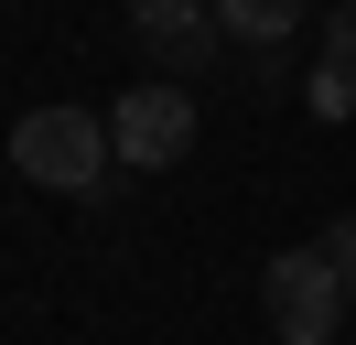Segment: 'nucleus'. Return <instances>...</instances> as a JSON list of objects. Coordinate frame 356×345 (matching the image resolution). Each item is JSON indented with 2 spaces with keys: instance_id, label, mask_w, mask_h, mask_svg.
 Masks as SVG:
<instances>
[{
  "instance_id": "f257e3e1",
  "label": "nucleus",
  "mask_w": 356,
  "mask_h": 345,
  "mask_svg": "<svg viewBox=\"0 0 356 345\" xmlns=\"http://www.w3.org/2000/svg\"><path fill=\"white\" fill-rule=\"evenodd\" d=\"M11 162L44 194H97L108 184V108H33L11 129Z\"/></svg>"
},
{
  "instance_id": "f03ea898",
  "label": "nucleus",
  "mask_w": 356,
  "mask_h": 345,
  "mask_svg": "<svg viewBox=\"0 0 356 345\" xmlns=\"http://www.w3.org/2000/svg\"><path fill=\"white\" fill-rule=\"evenodd\" d=\"M259 302H270V335L281 345H324L334 313H346V270H334L324 248H281L259 270Z\"/></svg>"
},
{
  "instance_id": "7ed1b4c3",
  "label": "nucleus",
  "mask_w": 356,
  "mask_h": 345,
  "mask_svg": "<svg viewBox=\"0 0 356 345\" xmlns=\"http://www.w3.org/2000/svg\"><path fill=\"white\" fill-rule=\"evenodd\" d=\"M108 151L130 172H173L184 151H195V97H184L173 76H152V86H130V97L108 108Z\"/></svg>"
},
{
  "instance_id": "20e7f679",
  "label": "nucleus",
  "mask_w": 356,
  "mask_h": 345,
  "mask_svg": "<svg viewBox=\"0 0 356 345\" xmlns=\"http://www.w3.org/2000/svg\"><path fill=\"white\" fill-rule=\"evenodd\" d=\"M130 33L152 43L162 65H205V43H216V11H205V0H130Z\"/></svg>"
},
{
  "instance_id": "39448f33",
  "label": "nucleus",
  "mask_w": 356,
  "mask_h": 345,
  "mask_svg": "<svg viewBox=\"0 0 356 345\" xmlns=\"http://www.w3.org/2000/svg\"><path fill=\"white\" fill-rule=\"evenodd\" d=\"M313 119H356V22H334L324 54H313V86H302Z\"/></svg>"
},
{
  "instance_id": "423d86ee",
  "label": "nucleus",
  "mask_w": 356,
  "mask_h": 345,
  "mask_svg": "<svg viewBox=\"0 0 356 345\" xmlns=\"http://www.w3.org/2000/svg\"><path fill=\"white\" fill-rule=\"evenodd\" d=\"M291 22H302V0H216V33H238V43H281Z\"/></svg>"
},
{
  "instance_id": "0eeeda50",
  "label": "nucleus",
  "mask_w": 356,
  "mask_h": 345,
  "mask_svg": "<svg viewBox=\"0 0 356 345\" xmlns=\"http://www.w3.org/2000/svg\"><path fill=\"white\" fill-rule=\"evenodd\" d=\"M313 248H324V259H334V270H346V280H356V216H334V227H324V237H313Z\"/></svg>"
},
{
  "instance_id": "6e6552de",
  "label": "nucleus",
  "mask_w": 356,
  "mask_h": 345,
  "mask_svg": "<svg viewBox=\"0 0 356 345\" xmlns=\"http://www.w3.org/2000/svg\"><path fill=\"white\" fill-rule=\"evenodd\" d=\"M334 22H356V0H334Z\"/></svg>"
}]
</instances>
